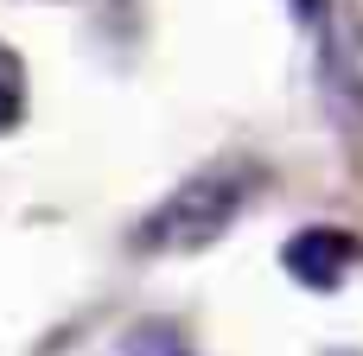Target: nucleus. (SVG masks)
<instances>
[{
	"label": "nucleus",
	"mask_w": 363,
	"mask_h": 356,
	"mask_svg": "<svg viewBox=\"0 0 363 356\" xmlns=\"http://www.w3.org/2000/svg\"><path fill=\"white\" fill-rule=\"evenodd\" d=\"M325 96L338 102V115H363V19H332L325 25Z\"/></svg>",
	"instance_id": "2"
},
{
	"label": "nucleus",
	"mask_w": 363,
	"mask_h": 356,
	"mask_svg": "<svg viewBox=\"0 0 363 356\" xmlns=\"http://www.w3.org/2000/svg\"><path fill=\"white\" fill-rule=\"evenodd\" d=\"M351 261H357V242L345 229H300L287 242V274L300 287H338L351 274Z\"/></svg>",
	"instance_id": "3"
},
{
	"label": "nucleus",
	"mask_w": 363,
	"mask_h": 356,
	"mask_svg": "<svg viewBox=\"0 0 363 356\" xmlns=\"http://www.w3.org/2000/svg\"><path fill=\"white\" fill-rule=\"evenodd\" d=\"M121 356H191L166 325H140V331H128L121 338Z\"/></svg>",
	"instance_id": "5"
},
{
	"label": "nucleus",
	"mask_w": 363,
	"mask_h": 356,
	"mask_svg": "<svg viewBox=\"0 0 363 356\" xmlns=\"http://www.w3.org/2000/svg\"><path fill=\"white\" fill-rule=\"evenodd\" d=\"M249 191H255V172H249V166H204V172H191V178L147 217L140 242L160 248V255H198V248H211V242L242 217Z\"/></svg>",
	"instance_id": "1"
},
{
	"label": "nucleus",
	"mask_w": 363,
	"mask_h": 356,
	"mask_svg": "<svg viewBox=\"0 0 363 356\" xmlns=\"http://www.w3.org/2000/svg\"><path fill=\"white\" fill-rule=\"evenodd\" d=\"M19 115H26V70H19V57L0 45V134H13Z\"/></svg>",
	"instance_id": "4"
},
{
	"label": "nucleus",
	"mask_w": 363,
	"mask_h": 356,
	"mask_svg": "<svg viewBox=\"0 0 363 356\" xmlns=\"http://www.w3.org/2000/svg\"><path fill=\"white\" fill-rule=\"evenodd\" d=\"M300 25H325V0H287Z\"/></svg>",
	"instance_id": "6"
}]
</instances>
